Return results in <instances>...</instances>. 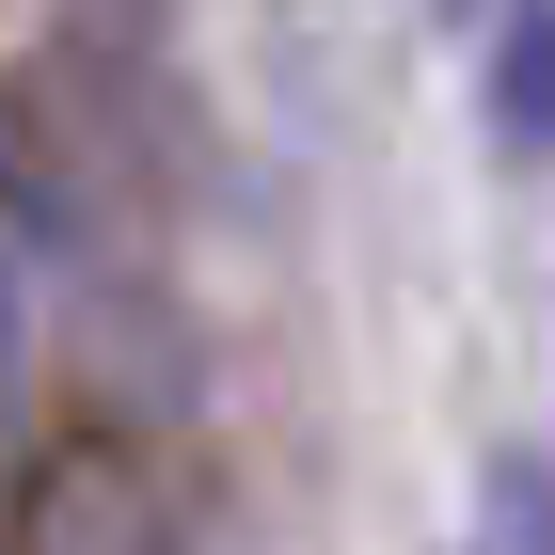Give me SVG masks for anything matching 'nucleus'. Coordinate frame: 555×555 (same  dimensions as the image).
Here are the masks:
<instances>
[{
    "mask_svg": "<svg viewBox=\"0 0 555 555\" xmlns=\"http://www.w3.org/2000/svg\"><path fill=\"white\" fill-rule=\"evenodd\" d=\"M476 555H555V461L540 444H492V476H476Z\"/></svg>",
    "mask_w": 555,
    "mask_h": 555,
    "instance_id": "nucleus-3",
    "label": "nucleus"
},
{
    "mask_svg": "<svg viewBox=\"0 0 555 555\" xmlns=\"http://www.w3.org/2000/svg\"><path fill=\"white\" fill-rule=\"evenodd\" d=\"M0 555H191V540H175V492H159V461H143V444L64 428V444L16 476Z\"/></svg>",
    "mask_w": 555,
    "mask_h": 555,
    "instance_id": "nucleus-1",
    "label": "nucleus"
},
{
    "mask_svg": "<svg viewBox=\"0 0 555 555\" xmlns=\"http://www.w3.org/2000/svg\"><path fill=\"white\" fill-rule=\"evenodd\" d=\"M492 143H508V159H555V0H508V16H492Z\"/></svg>",
    "mask_w": 555,
    "mask_h": 555,
    "instance_id": "nucleus-2",
    "label": "nucleus"
}]
</instances>
